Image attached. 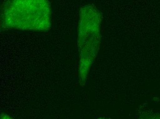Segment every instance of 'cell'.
<instances>
[{
	"label": "cell",
	"mask_w": 160,
	"mask_h": 119,
	"mask_svg": "<svg viewBox=\"0 0 160 119\" xmlns=\"http://www.w3.org/2000/svg\"><path fill=\"white\" fill-rule=\"evenodd\" d=\"M48 0H7L2 9L4 28L45 31L50 26Z\"/></svg>",
	"instance_id": "cell-1"
},
{
	"label": "cell",
	"mask_w": 160,
	"mask_h": 119,
	"mask_svg": "<svg viewBox=\"0 0 160 119\" xmlns=\"http://www.w3.org/2000/svg\"><path fill=\"white\" fill-rule=\"evenodd\" d=\"M79 41L81 48L94 47L98 42L99 12L95 7L86 5L81 10Z\"/></svg>",
	"instance_id": "cell-2"
}]
</instances>
